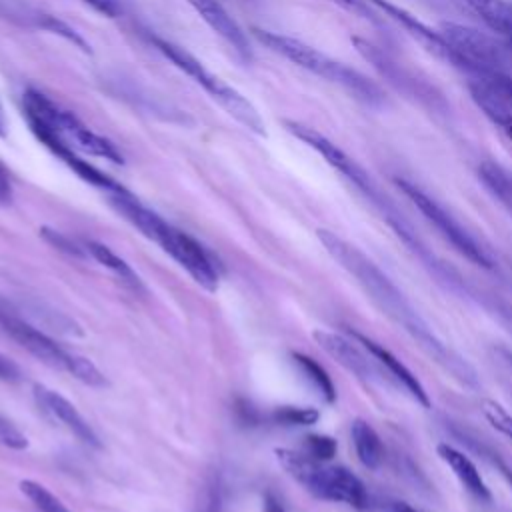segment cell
I'll use <instances>...</instances> for the list:
<instances>
[{
	"mask_svg": "<svg viewBox=\"0 0 512 512\" xmlns=\"http://www.w3.org/2000/svg\"><path fill=\"white\" fill-rule=\"evenodd\" d=\"M316 236L326 252L360 284V288L368 294V298L382 314H386L394 324L402 326V330L408 332L410 338L418 342V346L446 372H450L454 378L468 386H476V372L472 370V366L456 352H452L432 332V328L414 310L402 290L362 250L324 228H318Z\"/></svg>",
	"mask_w": 512,
	"mask_h": 512,
	"instance_id": "cell-1",
	"label": "cell"
},
{
	"mask_svg": "<svg viewBox=\"0 0 512 512\" xmlns=\"http://www.w3.org/2000/svg\"><path fill=\"white\" fill-rule=\"evenodd\" d=\"M252 34L256 36L258 42H262L272 52H276L282 58L290 60L292 64L340 86L360 104L376 108V110L388 106L386 92L374 80H370L362 72L342 64L338 60L330 58L328 54L320 52L318 48H314L298 38H292V36H286L280 32H272V30H264V28H252Z\"/></svg>",
	"mask_w": 512,
	"mask_h": 512,
	"instance_id": "cell-2",
	"label": "cell"
},
{
	"mask_svg": "<svg viewBox=\"0 0 512 512\" xmlns=\"http://www.w3.org/2000/svg\"><path fill=\"white\" fill-rule=\"evenodd\" d=\"M112 206L146 238H150L166 254H170L202 288L210 292L218 288V268L212 256L200 246V242H196L186 232L170 226L156 212L140 204V200L132 194L116 196L112 200Z\"/></svg>",
	"mask_w": 512,
	"mask_h": 512,
	"instance_id": "cell-3",
	"label": "cell"
},
{
	"mask_svg": "<svg viewBox=\"0 0 512 512\" xmlns=\"http://www.w3.org/2000/svg\"><path fill=\"white\" fill-rule=\"evenodd\" d=\"M276 458L280 466L312 496L320 500L340 502L356 510L368 508V490L352 470L336 464H326L308 456L306 452H296L288 448H276Z\"/></svg>",
	"mask_w": 512,
	"mask_h": 512,
	"instance_id": "cell-4",
	"label": "cell"
},
{
	"mask_svg": "<svg viewBox=\"0 0 512 512\" xmlns=\"http://www.w3.org/2000/svg\"><path fill=\"white\" fill-rule=\"evenodd\" d=\"M150 42L178 70H182L198 86H202L244 128H248V130H252V132H256L260 136L266 134L264 120H262L260 112L254 108V104L248 102L234 86L226 84L220 76L210 72L194 54H190L186 48L174 44L172 40H166V38H160V36H150Z\"/></svg>",
	"mask_w": 512,
	"mask_h": 512,
	"instance_id": "cell-5",
	"label": "cell"
},
{
	"mask_svg": "<svg viewBox=\"0 0 512 512\" xmlns=\"http://www.w3.org/2000/svg\"><path fill=\"white\" fill-rule=\"evenodd\" d=\"M394 184L420 210V214L442 234V238L454 246L456 252H460L466 260L480 268H494V256L442 204H438L432 196H428L422 188H418L414 182L406 178H394Z\"/></svg>",
	"mask_w": 512,
	"mask_h": 512,
	"instance_id": "cell-6",
	"label": "cell"
},
{
	"mask_svg": "<svg viewBox=\"0 0 512 512\" xmlns=\"http://www.w3.org/2000/svg\"><path fill=\"white\" fill-rule=\"evenodd\" d=\"M352 44L356 52L372 64V68L386 78L398 92H402L406 98H412L416 104L428 108L430 112L446 114L448 104L442 98V94L424 78L414 74L408 66L398 62L392 54H388L382 46H376L374 42L362 38V36H352Z\"/></svg>",
	"mask_w": 512,
	"mask_h": 512,
	"instance_id": "cell-7",
	"label": "cell"
},
{
	"mask_svg": "<svg viewBox=\"0 0 512 512\" xmlns=\"http://www.w3.org/2000/svg\"><path fill=\"white\" fill-rule=\"evenodd\" d=\"M438 30L462 58L466 72L474 74L476 80L492 72H508L510 48H502L492 36L458 22H442Z\"/></svg>",
	"mask_w": 512,
	"mask_h": 512,
	"instance_id": "cell-8",
	"label": "cell"
},
{
	"mask_svg": "<svg viewBox=\"0 0 512 512\" xmlns=\"http://www.w3.org/2000/svg\"><path fill=\"white\" fill-rule=\"evenodd\" d=\"M284 128L292 136L302 140L306 146L316 150L338 174H342L350 184H354L374 206L378 204V200L386 198L380 192V188L376 186V182L372 180V176L352 156H348L340 146H336L330 138H326L322 132H318L316 128H312L308 124L296 122V120H284Z\"/></svg>",
	"mask_w": 512,
	"mask_h": 512,
	"instance_id": "cell-9",
	"label": "cell"
},
{
	"mask_svg": "<svg viewBox=\"0 0 512 512\" xmlns=\"http://www.w3.org/2000/svg\"><path fill=\"white\" fill-rule=\"evenodd\" d=\"M0 328L12 340H16L24 350H28L32 356L42 360L44 364L58 368V370H66L68 374L72 372V366H74L78 354L68 352L62 346H58L40 328L32 326L24 318L16 316L10 308H6L4 302H0Z\"/></svg>",
	"mask_w": 512,
	"mask_h": 512,
	"instance_id": "cell-10",
	"label": "cell"
},
{
	"mask_svg": "<svg viewBox=\"0 0 512 512\" xmlns=\"http://www.w3.org/2000/svg\"><path fill=\"white\" fill-rule=\"evenodd\" d=\"M380 14H384L386 18H390L392 22H396L410 38H414L428 54H432L434 58L458 68L466 72V66L462 62V58L456 54V50L450 46V42L440 34V30L428 26L426 22H422L418 16H414L412 12H408L406 8L390 2V0H368Z\"/></svg>",
	"mask_w": 512,
	"mask_h": 512,
	"instance_id": "cell-11",
	"label": "cell"
},
{
	"mask_svg": "<svg viewBox=\"0 0 512 512\" xmlns=\"http://www.w3.org/2000/svg\"><path fill=\"white\" fill-rule=\"evenodd\" d=\"M34 398H36L38 406L52 420H56L60 426H64L68 432H72L80 442H84L92 448H100L98 434L88 424V420H84V416L76 410V406L72 402H68L64 396H60L58 392H54L42 384L34 386Z\"/></svg>",
	"mask_w": 512,
	"mask_h": 512,
	"instance_id": "cell-12",
	"label": "cell"
},
{
	"mask_svg": "<svg viewBox=\"0 0 512 512\" xmlns=\"http://www.w3.org/2000/svg\"><path fill=\"white\" fill-rule=\"evenodd\" d=\"M312 338L332 360H336L342 368H346L354 376H358L362 380L378 378L374 364L362 352V348L358 346L356 340H350V338L330 332V330H314Z\"/></svg>",
	"mask_w": 512,
	"mask_h": 512,
	"instance_id": "cell-13",
	"label": "cell"
},
{
	"mask_svg": "<svg viewBox=\"0 0 512 512\" xmlns=\"http://www.w3.org/2000/svg\"><path fill=\"white\" fill-rule=\"evenodd\" d=\"M350 336H352L358 344H362V348H364L374 360H378V364H382V366L388 370V374H390L420 406L430 408V398H428L426 388L422 386V382L416 378V374H414L402 360H398V358H396L388 348H384L382 344L374 342L372 338H368V336H364V334H360V332H356V330H350Z\"/></svg>",
	"mask_w": 512,
	"mask_h": 512,
	"instance_id": "cell-14",
	"label": "cell"
},
{
	"mask_svg": "<svg viewBox=\"0 0 512 512\" xmlns=\"http://www.w3.org/2000/svg\"><path fill=\"white\" fill-rule=\"evenodd\" d=\"M188 4L198 12V16L224 38L242 58H250V44L244 30L220 4V0H188Z\"/></svg>",
	"mask_w": 512,
	"mask_h": 512,
	"instance_id": "cell-15",
	"label": "cell"
},
{
	"mask_svg": "<svg viewBox=\"0 0 512 512\" xmlns=\"http://www.w3.org/2000/svg\"><path fill=\"white\" fill-rule=\"evenodd\" d=\"M436 452L442 458V462L448 464V468L454 472V476L458 478V482L464 486V490L468 494H472L480 502H490L492 500L490 488L486 486L480 470L476 468V464L462 450H458L450 444H438Z\"/></svg>",
	"mask_w": 512,
	"mask_h": 512,
	"instance_id": "cell-16",
	"label": "cell"
},
{
	"mask_svg": "<svg viewBox=\"0 0 512 512\" xmlns=\"http://www.w3.org/2000/svg\"><path fill=\"white\" fill-rule=\"evenodd\" d=\"M62 132L64 136H70L76 146L92 156H98V158H104V160H110L114 164H122L124 162V156L120 154V150L104 136L96 134L94 130H90L86 124H82L72 112L64 110L62 114Z\"/></svg>",
	"mask_w": 512,
	"mask_h": 512,
	"instance_id": "cell-17",
	"label": "cell"
},
{
	"mask_svg": "<svg viewBox=\"0 0 512 512\" xmlns=\"http://www.w3.org/2000/svg\"><path fill=\"white\" fill-rule=\"evenodd\" d=\"M472 100L484 112V116L512 142V110L482 82H470L468 86Z\"/></svg>",
	"mask_w": 512,
	"mask_h": 512,
	"instance_id": "cell-18",
	"label": "cell"
},
{
	"mask_svg": "<svg viewBox=\"0 0 512 512\" xmlns=\"http://www.w3.org/2000/svg\"><path fill=\"white\" fill-rule=\"evenodd\" d=\"M84 248L88 252V256H92L98 264H102L104 268H108L126 288H130L132 292H144V284L140 280V276L132 270V266L120 258L114 250H110L106 244L94 242V240H86Z\"/></svg>",
	"mask_w": 512,
	"mask_h": 512,
	"instance_id": "cell-19",
	"label": "cell"
},
{
	"mask_svg": "<svg viewBox=\"0 0 512 512\" xmlns=\"http://www.w3.org/2000/svg\"><path fill=\"white\" fill-rule=\"evenodd\" d=\"M492 32L512 40V6L506 0H462Z\"/></svg>",
	"mask_w": 512,
	"mask_h": 512,
	"instance_id": "cell-20",
	"label": "cell"
},
{
	"mask_svg": "<svg viewBox=\"0 0 512 512\" xmlns=\"http://www.w3.org/2000/svg\"><path fill=\"white\" fill-rule=\"evenodd\" d=\"M350 434L356 456L362 462V466L368 470H378L384 460V446L376 430L364 420H354Z\"/></svg>",
	"mask_w": 512,
	"mask_h": 512,
	"instance_id": "cell-21",
	"label": "cell"
},
{
	"mask_svg": "<svg viewBox=\"0 0 512 512\" xmlns=\"http://www.w3.org/2000/svg\"><path fill=\"white\" fill-rule=\"evenodd\" d=\"M292 360L294 364L300 368V372L310 380V384L320 392V396L326 402H334L336 400V386L332 382V378L328 376V372L310 356L300 354V352H292Z\"/></svg>",
	"mask_w": 512,
	"mask_h": 512,
	"instance_id": "cell-22",
	"label": "cell"
},
{
	"mask_svg": "<svg viewBox=\"0 0 512 512\" xmlns=\"http://www.w3.org/2000/svg\"><path fill=\"white\" fill-rule=\"evenodd\" d=\"M28 20H32V24L36 28H42L46 32H52L64 40H68L70 44H74L76 48H80L84 54H90V44L82 38L80 32H76L70 24H66L64 20H60L58 16L54 14H48V12H32V16H28Z\"/></svg>",
	"mask_w": 512,
	"mask_h": 512,
	"instance_id": "cell-23",
	"label": "cell"
},
{
	"mask_svg": "<svg viewBox=\"0 0 512 512\" xmlns=\"http://www.w3.org/2000/svg\"><path fill=\"white\" fill-rule=\"evenodd\" d=\"M222 508H224V480L220 472H212L204 480L198 492L194 512H222Z\"/></svg>",
	"mask_w": 512,
	"mask_h": 512,
	"instance_id": "cell-24",
	"label": "cell"
},
{
	"mask_svg": "<svg viewBox=\"0 0 512 512\" xmlns=\"http://www.w3.org/2000/svg\"><path fill=\"white\" fill-rule=\"evenodd\" d=\"M22 494L32 502L36 512H70L46 486L34 480H22L20 482Z\"/></svg>",
	"mask_w": 512,
	"mask_h": 512,
	"instance_id": "cell-25",
	"label": "cell"
},
{
	"mask_svg": "<svg viewBox=\"0 0 512 512\" xmlns=\"http://www.w3.org/2000/svg\"><path fill=\"white\" fill-rule=\"evenodd\" d=\"M276 424L284 426H310L320 418V412L316 408L308 406H280L270 416Z\"/></svg>",
	"mask_w": 512,
	"mask_h": 512,
	"instance_id": "cell-26",
	"label": "cell"
},
{
	"mask_svg": "<svg viewBox=\"0 0 512 512\" xmlns=\"http://www.w3.org/2000/svg\"><path fill=\"white\" fill-rule=\"evenodd\" d=\"M482 410L490 426L500 434H504L508 440H512V414L496 400H484Z\"/></svg>",
	"mask_w": 512,
	"mask_h": 512,
	"instance_id": "cell-27",
	"label": "cell"
},
{
	"mask_svg": "<svg viewBox=\"0 0 512 512\" xmlns=\"http://www.w3.org/2000/svg\"><path fill=\"white\" fill-rule=\"evenodd\" d=\"M40 236H42L50 246H54L56 250H60V252L72 256V258H86V256H88L84 244L80 246V244L74 242L70 236H66V234L58 232V230H52V228H46V226H44V228H40Z\"/></svg>",
	"mask_w": 512,
	"mask_h": 512,
	"instance_id": "cell-28",
	"label": "cell"
},
{
	"mask_svg": "<svg viewBox=\"0 0 512 512\" xmlns=\"http://www.w3.org/2000/svg\"><path fill=\"white\" fill-rule=\"evenodd\" d=\"M336 440L324 434H310L304 438V452L316 460L328 462L336 456Z\"/></svg>",
	"mask_w": 512,
	"mask_h": 512,
	"instance_id": "cell-29",
	"label": "cell"
},
{
	"mask_svg": "<svg viewBox=\"0 0 512 512\" xmlns=\"http://www.w3.org/2000/svg\"><path fill=\"white\" fill-rule=\"evenodd\" d=\"M478 82L492 90L512 110V76L508 72H492L480 78Z\"/></svg>",
	"mask_w": 512,
	"mask_h": 512,
	"instance_id": "cell-30",
	"label": "cell"
},
{
	"mask_svg": "<svg viewBox=\"0 0 512 512\" xmlns=\"http://www.w3.org/2000/svg\"><path fill=\"white\" fill-rule=\"evenodd\" d=\"M332 4H336L338 8H342L344 12L352 14V16H358L370 24H376V26H382V20L378 18V10L368 2V0H328Z\"/></svg>",
	"mask_w": 512,
	"mask_h": 512,
	"instance_id": "cell-31",
	"label": "cell"
},
{
	"mask_svg": "<svg viewBox=\"0 0 512 512\" xmlns=\"http://www.w3.org/2000/svg\"><path fill=\"white\" fill-rule=\"evenodd\" d=\"M0 444L12 448V450H24L28 446L26 436L0 414Z\"/></svg>",
	"mask_w": 512,
	"mask_h": 512,
	"instance_id": "cell-32",
	"label": "cell"
},
{
	"mask_svg": "<svg viewBox=\"0 0 512 512\" xmlns=\"http://www.w3.org/2000/svg\"><path fill=\"white\" fill-rule=\"evenodd\" d=\"M474 448L480 452V456H482V458H486V460H488V462H490V464H492V466H494V468L504 476V480H506V482L510 484V488H512V470L508 468V464H506V462H504V460H502V458H500L492 448L476 446V444H474Z\"/></svg>",
	"mask_w": 512,
	"mask_h": 512,
	"instance_id": "cell-33",
	"label": "cell"
},
{
	"mask_svg": "<svg viewBox=\"0 0 512 512\" xmlns=\"http://www.w3.org/2000/svg\"><path fill=\"white\" fill-rule=\"evenodd\" d=\"M86 2L90 8H94L96 12H100L102 16L114 18L120 12V2L118 0H82Z\"/></svg>",
	"mask_w": 512,
	"mask_h": 512,
	"instance_id": "cell-34",
	"label": "cell"
},
{
	"mask_svg": "<svg viewBox=\"0 0 512 512\" xmlns=\"http://www.w3.org/2000/svg\"><path fill=\"white\" fill-rule=\"evenodd\" d=\"M10 200H12L10 174H8V168L4 166V162L0 160V206H8Z\"/></svg>",
	"mask_w": 512,
	"mask_h": 512,
	"instance_id": "cell-35",
	"label": "cell"
},
{
	"mask_svg": "<svg viewBox=\"0 0 512 512\" xmlns=\"http://www.w3.org/2000/svg\"><path fill=\"white\" fill-rule=\"evenodd\" d=\"M20 372L12 360H8L4 354H0V380H18Z\"/></svg>",
	"mask_w": 512,
	"mask_h": 512,
	"instance_id": "cell-36",
	"label": "cell"
},
{
	"mask_svg": "<svg viewBox=\"0 0 512 512\" xmlns=\"http://www.w3.org/2000/svg\"><path fill=\"white\" fill-rule=\"evenodd\" d=\"M264 512H284L282 502L272 492H266L264 496Z\"/></svg>",
	"mask_w": 512,
	"mask_h": 512,
	"instance_id": "cell-37",
	"label": "cell"
},
{
	"mask_svg": "<svg viewBox=\"0 0 512 512\" xmlns=\"http://www.w3.org/2000/svg\"><path fill=\"white\" fill-rule=\"evenodd\" d=\"M392 512H418L414 506H410L408 502H392L390 504Z\"/></svg>",
	"mask_w": 512,
	"mask_h": 512,
	"instance_id": "cell-38",
	"label": "cell"
},
{
	"mask_svg": "<svg viewBox=\"0 0 512 512\" xmlns=\"http://www.w3.org/2000/svg\"><path fill=\"white\" fill-rule=\"evenodd\" d=\"M0 136H2V138L6 136V116H4V108H2V102H0Z\"/></svg>",
	"mask_w": 512,
	"mask_h": 512,
	"instance_id": "cell-39",
	"label": "cell"
},
{
	"mask_svg": "<svg viewBox=\"0 0 512 512\" xmlns=\"http://www.w3.org/2000/svg\"><path fill=\"white\" fill-rule=\"evenodd\" d=\"M504 356H506V358H508V362L512 364V352H506V350H504Z\"/></svg>",
	"mask_w": 512,
	"mask_h": 512,
	"instance_id": "cell-40",
	"label": "cell"
},
{
	"mask_svg": "<svg viewBox=\"0 0 512 512\" xmlns=\"http://www.w3.org/2000/svg\"><path fill=\"white\" fill-rule=\"evenodd\" d=\"M506 46H508V48H510V52H512V40H510V42H506Z\"/></svg>",
	"mask_w": 512,
	"mask_h": 512,
	"instance_id": "cell-41",
	"label": "cell"
}]
</instances>
